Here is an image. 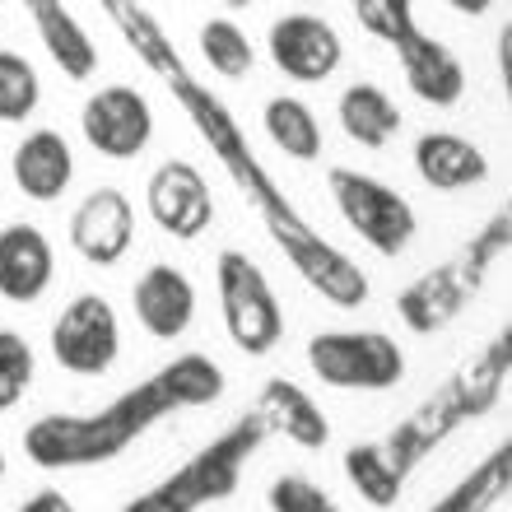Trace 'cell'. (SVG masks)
I'll return each instance as SVG.
<instances>
[{"mask_svg":"<svg viewBox=\"0 0 512 512\" xmlns=\"http://www.w3.org/2000/svg\"><path fill=\"white\" fill-rule=\"evenodd\" d=\"M103 14L117 24V33H122L126 47L135 52V61L168 84V94L177 98V108L187 112L196 135H201L205 145H210V154L224 163L229 182L243 191V201L252 205L256 219L266 224L275 247L289 256V266H294L331 308H364L368 294H373L368 275L298 215V205L284 196V187L270 177L266 163L256 159L252 140L243 135L233 108L182 66V56H177L173 38L163 33L159 19H154L145 5H131V0H103Z\"/></svg>","mask_w":512,"mask_h":512,"instance_id":"6da1fadb","label":"cell"},{"mask_svg":"<svg viewBox=\"0 0 512 512\" xmlns=\"http://www.w3.org/2000/svg\"><path fill=\"white\" fill-rule=\"evenodd\" d=\"M229 378L210 354H177L173 364H163L159 373H149L145 382H135L117 401L89 415H42L38 424H28L24 452L42 471H84V466H103L117 461L135 438H145L154 424H163L177 410H201L224 396Z\"/></svg>","mask_w":512,"mask_h":512,"instance_id":"7a4b0ae2","label":"cell"},{"mask_svg":"<svg viewBox=\"0 0 512 512\" xmlns=\"http://www.w3.org/2000/svg\"><path fill=\"white\" fill-rule=\"evenodd\" d=\"M508 373H512V326H503L471 364H461L429 401H419L378 443L382 457L391 461V471L401 475V480H410L419 461L429 457V452H438L466 419L489 415L499 405L503 387H508Z\"/></svg>","mask_w":512,"mask_h":512,"instance_id":"3957f363","label":"cell"},{"mask_svg":"<svg viewBox=\"0 0 512 512\" xmlns=\"http://www.w3.org/2000/svg\"><path fill=\"white\" fill-rule=\"evenodd\" d=\"M508 247H512V215L503 205L499 215H489V224L461 252H452L443 266H433L429 275H419L415 284H405L396 294L401 322L415 336H433V331L452 326L466 312V303L485 289L489 270L499 266V256H508Z\"/></svg>","mask_w":512,"mask_h":512,"instance_id":"277c9868","label":"cell"},{"mask_svg":"<svg viewBox=\"0 0 512 512\" xmlns=\"http://www.w3.org/2000/svg\"><path fill=\"white\" fill-rule=\"evenodd\" d=\"M266 438L270 433H266V424H261V415L247 410V415L233 419L219 438H210L196 457L182 461L173 475H163L159 485H149L145 494H135L122 512H205V508H215V503H224L233 489H238L247 461L266 447Z\"/></svg>","mask_w":512,"mask_h":512,"instance_id":"5b68a950","label":"cell"},{"mask_svg":"<svg viewBox=\"0 0 512 512\" xmlns=\"http://www.w3.org/2000/svg\"><path fill=\"white\" fill-rule=\"evenodd\" d=\"M215 284H219V317H224V331H229L233 345L252 354V359L275 350L284 340V312L266 280V270L238 247H224L215 256Z\"/></svg>","mask_w":512,"mask_h":512,"instance_id":"8992f818","label":"cell"},{"mask_svg":"<svg viewBox=\"0 0 512 512\" xmlns=\"http://www.w3.org/2000/svg\"><path fill=\"white\" fill-rule=\"evenodd\" d=\"M326 191H331L340 219L378 256H401L405 247L415 243L419 233L415 205L405 201L396 187H387V182H378L368 173H354V168H331L326 173Z\"/></svg>","mask_w":512,"mask_h":512,"instance_id":"52a82bcc","label":"cell"},{"mask_svg":"<svg viewBox=\"0 0 512 512\" xmlns=\"http://www.w3.org/2000/svg\"><path fill=\"white\" fill-rule=\"evenodd\" d=\"M308 368L340 391H391L405 378V350L382 331H317Z\"/></svg>","mask_w":512,"mask_h":512,"instance_id":"ba28073f","label":"cell"},{"mask_svg":"<svg viewBox=\"0 0 512 512\" xmlns=\"http://www.w3.org/2000/svg\"><path fill=\"white\" fill-rule=\"evenodd\" d=\"M122 354V322L103 294H75L52 322V359L75 378L108 373Z\"/></svg>","mask_w":512,"mask_h":512,"instance_id":"9c48e42d","label":"cell"},{"mask_svg":"<svg viewBox=\"0 0 512 512\" xmlns=\"http://www.w3.org/2000/svg\"><path fill=\"white\" fill-rule=\"evenodd\" d=\"M266 56L275 61L280 75H289L294 84H322L331 80L345 61V38L336 33L331 19L308 10L280 14L266 28Z\"/></svg>","mask_w":512,"mask_h":512,"instance_id":"30bf717a","label":"cell"},{"mask_svg":"<svg viewBox=\"0 0 512 512\" xmlns=\"http://www.w3.org/2000/svg\"><path fill=\"white\" fill-rule=\"evenodd\" d=\"M145 210L168 238H177V243H196V238L215 224L210 182H205V173L187 159H168L149 173Z\"/></svg>","mask_w":512,"mask_h":512,"instance_id":"8fae6325","label":"cell"},{"mask_svg":"<svg viewBox=\"0 0 512 512\" xmlns=\"http://www.w3.org/2000/svg\"><path fill=\"white\" fill-rule=\"evenodd\" d=\"M80 131L103 159H135L154 140V108L131 84H108L80 108Z\"/></svg>","mask_w":512,"mask_h":512,"instance_id":"7c38bea8","label":"cell"},{"mask_svg":"<svg viewBox=\"0 0 512 512\" xmlns=\"http://www.w3.org/2000/svg\"><path fill=\"white\" fill-rule=\"evenodd\" d=\"M70 247L89 266H117L135 243V210L122 187H94L70 210Z\"/></svg>","mask_w":512,"mask_h":512,"instance_id":"4fadbf2b","label":"cell"},{"mask_svg":"<svg viewBox=\"0 0 512 512\" xmlns=\"http://www.w3.org/2000/svg\"><path fill=\"white\" fill-rule=\"evenodd\" d=\"M131 308L154 340H177V336H187L191 322H196V284L177 266H168V261H154L135 280Z\"/></svg>","mask_w":512,"mask_h":512,"instance_id":"5bb4252c","label":"cell"},{"mask_svg":"<svg viewBox=\"0 0 512 512\" xmlns=\"http://www.w3.org/2000/svg\"><path fill=\"white\" fill-rule=\"evenodd\" d=\"M56 280L52 243L38 224H5L0 229V298L5 303H38Z\"/></svg>","mask_w":512,"mask_h":512,"instance_id":"9a60e30c","label":"cell"},{"mask_svg":"<svg viewBox=\"0 0 512 512\" xmlns=\"http://www.w3.org/2000/svg\"><path fill=\"white\" fill-rule=\"evenodd\" d=\"M396 66H401L410 94L424 98L429 108H457L466 94V66L443 38H433L424 28L396 47Z\"/></svg>","mask_w":512,"mask_h":512,"instance_id":"2e32d148","label":"cell"},{"mask_svg":"<svg viewBox=\"0 0 512 512\" xmlns=\"http://www.w3.org/2000/svg\"><path fill=\"white\" fill-rule=\"evenodd\" d=\"M252 415H261L266 433H280V438H289V443L303 447V452H322V447L331 443V419H326V410L289 378L261 382Z\"/></svg>","mask_w":512,"mask_h":512,"instance_id":"e0dca14e","label":"cell"},{"mask_svg":"<svg viewBox=\"0 0 512 512\" xmlns=\"http://www.w3.org/2000/svg\"><path fill=\"white\" fill-rule=\"evenodd\" d=\"M14 187L24 191L28 201H61L75 182V149L61 131L52 126H38L28 131L19 145H14Z\"/></svg>","mask_w":512,"mask_h":512,"instance_id":"ac0fdd59","label":"cell"},{"mask_svg":"<svg viewBox=\"0 0 512 512\" xmlns=\"http://www.w3.org/2000/svg\"><path fill=\"white\" fill-rule=\"evenodd\" d=\"M415 173L433 191H466L489 177L485 149L452 131H424L415 140Z\"/></svg>","mask_w":512,"mask_h":512,"instance_id":"d6986e66","label":"cell"},{"mask_svg":"<svg viewBox=\"0 0 512 512\" xmlns=\"http://www.w3.org/2000/svg\"><path fill=\"white\" fill-rule=\"evenodd\" d=\"M28 14H33V28H38L42 47L56 61V70L66 80H94L98 70V47L94 38L84 33V24L61 5V0H28Z\"/></svg>","mask_w":512,"mask_h":512,"instance_id":"ffe728a7","label":"cell"},{"mask_svg":"<svg viewBox=\"0 0 512 512\" xmlns=\"http://www.w3.org/2000/svg\"><path fill=\"white\" fill-rule=\"evenodd\" d=\"M336 117H340V131L364 149L391 145V135L401 131V108L391 103L387 89H378V84H368V80L350 84V89L340 94Z\"/></svg>","mask_w":512,"mask_h":512,"instance_id":"44dd1931","label":"cell"},{"mask_svg":"<svg viewBox=\"0 0 512 512\" xmlns=\"http://www.w3.org/2000/svg\"><path fill=\"white\" fill-rule=\"evenodd\" d=\"M512 494V438H503L475 471H466L457 485L447 489L443 499L429 512H494L499 503H508Z\"/></svg>","mask_w":512,"mask_h":512,"instance_id":"7402d4cb","label":"cell"},{"mask_svg":"<svg viewBox=\"0 0 512 512\" xmlns=\"http://www.w3.org/2000/svg\"><path fill=\"white\" fill-rule=\"evenodd\" d=\"M261 126H266L270 145L280 149V154H289V159L298 163H312L317 154H322V126H317V112L303 103V98H266V108H261Z\"/></svg>","mask_w":512,"mask_h":512,"instance_id":"603a6c76","label":"cell"},{"mask_svg":"<svg viewBox=\"0 0 512 512\" xmlns=\"http://www.w3.org/2000/svg\"><path fill=\"white\" fill-rule=\"evenodd\" d=\"M340 471H345V480L354 485V494L368 503V508H396L405 494V480L396 471H391V461L382 457L378 443H354L345 447V457H340Z\"/></svg>","mask_w":512,"mask_h":512,"instance_id":"cb8c5ba5","label":"cell"},{"mask_svg":"<svg viewBox=\"0 0 512 512\" xmlns=\"http://www.w3.org/2000/svg\"><path fill=\"white\" fill-rule=\"evenodd\" d=\"M196 42H201L205 66L215 70L219 80H243V75H252V66H256L252 38H247L233 19H210V24H201Z\"/></svg>","mask_w":512,"mask_h":512,"instance_id":"d4e9b609","label":"cell"},{"mask_svg":"<svg viewBox=\"0 0 512 512\" xmlns=\"http://www.w3.org/2000/svg\"><path fill=\"white\" fill-rule=\"evenodd\" d=\"M42 103V75L38 66L19 52H0V122L19 126L28 122Z\"/></svg>","mask_w":512,"mask_h":512,"instance_id":"484cf974","label":"cell"},{"mask_svg":"<svg viewBox=\"0 0 512 512\" xmlns=\"http://www.w3.org/2000/svg\"><path fill=\"white\" fill-rule=\"evenodd\" d=\"M38 378V354L19 331H0V415L28 396Z\"/></svg>","mask_w":512,"mask_h":512,"instance_id":"4316f807","label":"cell"},{"mask_svg":"<svg viewBox=\"0 0 512 512\" xmlns=\"http://www.w3.org/2000/svg\"><path fill=\"white\" fill-rule=\"evenodd\" d=\"M354 19H359L364 33L387 42L391 52H396L405 38L419 33V19H415V5H410V0H354Z\"/></svg>","mask_w":512,"mask_h":512,"instance_id":"83f0119b","label":"cell"},{"mask_svg":"<svg viewBox=\"0 0 512 512\" xmlns=\"http://www.w3.org/2000/svg\"><path fill=\"white\" fill-rule=\"evenodd\" d=\"M270 512H340L336 499L322 485H312L308 475H280L266 489Z\"/></svg>","mask_w":512,"mask_h":512,"instance_id":"f1b7e54d","label":"cell"},{"mask_svg":"<svg viewBox=\"0 0 512 512\" xmlns=\"http://www.w3.org/2000/svg\"><path fill=\"white\" fill-rule=\"evenodd\" d=\"M19 512H75V503H70L61 489H38Z\"/></svg>","mask_w":512,"mask_h":512,"instance_id":"f546056e","label":"cell"},{"mask_svg":"<svg viewBox=\"0 0 512 512\" xmlns=\"http://www.w3.org/2000/svg\"><path fill=\"white\" fill-rule=\"evenodd\" d=\"M499 70H503V89H512V24L503 19L499 33Z\"/></svg>","mask_w":512,"mask_h":512,"instance_id":"4dcf8cb0","label":"cell"},{"mask_svg":"<svg viewBox=\"0 0 512 512\" xmlns=\"http://www.w3.org/2000/svg\"><path fill=\"white\" fill-rule=\"evenodd\" d=\"M452 10H457V14H471V19H475V14L489 10V0H452Z\"/></svg>","mask_w":512,"mask_h":512,"instance_id":"1f68e13d","label":"cell"},{"mask_svg":"<svg viewBox=\"0 0 512 512\" xmlns=\"http://www.w3.org/2000/svg\"><path fill=\"white\" fill-rule=\"evenodd\" d=\"M0 480H5V447H0Z\"/></svg>","mask_w":512,"mask_h":512,"instance_id":"d6a6232c","label":"cell"}]
</instances>
